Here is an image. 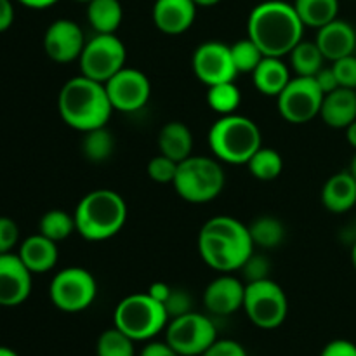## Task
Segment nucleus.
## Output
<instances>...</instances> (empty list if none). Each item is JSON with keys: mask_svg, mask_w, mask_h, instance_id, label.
<instances>
[{"mask_svg": "<svg viewBox=\"0 0 356 356\" xmlns=\"http://www.w3.org/2000/svg\"><path fill=\"white\" fill-rule=\"evenodd\" d=\"M139 356H181V355L177 353V351H174L167 343L152 341V343H148L145 348H143Z\"/></svg>", "mask_w": 356, "mask_h": 356, "instance_id": "obj_43", "label": "nucleus"}, {"mask_svg": "<svg viewBox=\"0 0 356 356\" xmlns=\"http://www.w3.org/2000/svg\"><path fill=\"white\" fill-rule=\"evenodd\" d=\"M243 309L254 325L264 330H273L287 318V296L271 278L252 282L245 285Z\"/></svg>", "mask_w": 356, "mask_h": 356, "instance_id": "obj_9", "label": "nucleus"}, {"mask_svg": "<svg viewBox=\"0 0 356 356\" xmlns=\"http://www.w3.org/2000/svg\"><path fill=\"white\" fill-rule=\"evenodd\" d=\"M127 61V49L115 33H96L86 42L80 54V72L83 76L106 83Z\"/></svg>", "mask_w": 356, "mask_h": 356, "instance_id": "obj_8", "label": "nucleus"}, {"mask_svg": "<svg viewBox=\"0 0 356 356\" xmlns=\"http://www.w3.org/2000/svg\"><path fill=\"white\" fill-rule=\"evenodd\" d=\"M240 101H242V94H240L235 82H222L209 87V106H211L216 113L221 115V117L222 115L235 113L236 108L240 106Z\"/></svg>", "mask_w": 356, "mask_h": 356, "instance_id": "obj_32", "label": "nucleus"}, {"mask_svg": "<svg viewBox=\"0 0 356 356\" xmlns=\"http://www.w3.org/2000/svg\"><path fill=\"white\" fill-rule=\"evenodd\" d=\"M0 356H19V355H17L14 350H10V348L0 346Z\"/></svg>", "mask_w": 356, "mask_h": 356, "instance_id": "obj_49", "label": "nucleus"}, {"mask_svg": "<svg viewBox=\"0 0 356 356\" xmlns=\"http://www.w3.org/2000/svg\"><path fill=\"white\" fill-rule=\"evenodd\" d=\"M245 285L236 277L222 273L207 285L204 292V305L209 313L218 316H228L243 308Z\"/></svg>", "mask_w": 356, "mask_h": 356, "instance_id": "obj_17", "label": "nucleus"}, {"mask_svg": "<svg viewBox=\"0 0 356 356\" xmlns=\"http://www.w3.org/2000/svg\"><path fill=\"white\" fill-rule=\"evenodd\" d=\"M75 2H82V3H89L90 0H75Z\"/></svg>", "mask_w": 356, "mask_h": 356, "instance_id": "obj_52", "label": "nucleus"}, {"mask_svg": "<svg viewBox=\"0 0 356 356\" xmlns=\"http://www.w3.org/2000/svg\"><path fill=\"white\" fill-rule=\"evenodd\" d=\"M87 19L96 33H115L124 19L120 0H90L87 3Z\"/></svg>", "mask_w": 356, "mask_h": 356, "instance_id": "obj_25", "label": "nucleus"}, {"mask_svg": "<svg viewBox=\"0 0 356 356\" xmlns=\"http://www.w3.org/2000/svg\"><path fill=\"white\" fill-rule=\"evenodd\" d=\"M247 31L264 56L284 58L302 40L305 24L294 3L266 0L252 9L247 21Z\"/></svg>", "mask_w": 356, "mask_h": 356, "instance_id": "obj_2", "label": "nucleus"}, {"mask_svg": "<svg viewBox=\"0 0 356 356\" xmlns=\"http://www.w3.org/2000/svg\"><path fill=\"white\" fill-rule=\"evenodd\" d=\"M86 42L80 24L72 19L52 21L44 35L45 54L56 63H72L79 59Z\"/></svg>", "mask_w": 356, "mask_h": 356, "instance_id": "obj_15", "label": "nucleus"}, {"mask_svg": "<svg viewBox=\"0 0 356 356\" xmlns=\"http://www.w3.org/2000/svg\"><path fill=\"white\" fill-rule=\"evenodd\" d=\"M238 271H242L247 284H252V282H259V280H266V278H270L271 264L266 256H261V254L252 252V256L243 263V266L240 268Z\"/></svg>", "mask_w": 356, "mask_h": 356, "instance_id": "obj_36", "label": "nucleus"}, {"mask_svg": "<svg viewBox=\"0 0 356 356\" xmlns=\"http://www.w3.org/2000/svg\"><path fill=\"white\" fill-rule=\"evenodd\" d=\"M323 207L334 214H344L356 205V181L350 170L337 172L322 188Z\"/></svg>", "mask_w": 356, "mask_h": 356, "instance_id": "obj_22", "label": "nucleus"}, {"mask_svg": "<svg viewBox=\"0 0 356 356\" xmlns=\"http://www.w3.org/2000/svg\"><path fill=\"white\" fill-rule=\"evenodd\" d=\"M159 149L174 162H183L193 152V134L183 122H169L160 129Z\"/></svg>", "mask_w": 356, "mask_h": 356, "instance_id": "obj_24", "label": "nucleus"}, {"mask_svg": "<svg viewBox=\"0 0 356 356\" xmlns=\"http://www.w3.org/2000/svg\"><path fill=\"white\" fill-rule=\"evenodd\" d=\"M17 256L31 273H47L58 263L59 252L56 242L37 233L21 242Z\"/></svg>", "mask_w": 356, "mask_h": 356, "instance_id": "obj_21", "label": "nucleus"}, {"mask_svg": "<svg viewBox=\"0 0 356 356\" xmlns=\"http://www.w3.org/2000/svg\"><path fill=\"white\" fill-rule=\"evenodd\" d=\"M163 306H165V312L167 315H169V320L193 312V309H191L190 294H188L186 291H183V289H172L169 298H167V301L163 302Z\"/></svg>", "mask_w": 356, "mask_h": 356, "instance_id": "obj_38", "label": "nucleus"}, {"mask_svg": "<svg viewBox=\"0 0 356 356\" xmlns=\"http://www.w3.org/2000/svg\"><path fill=\"white\" fill-rule=\"evenodd\" d=\"M351 263H353V268L356 271V240H355L353 247H351Z\"/></svg>", "mask_w": 356, "mask_h": 356, "instance_id": "obj_51", "label": "nucleus"}, {"mask_svg": "<svg viewBox=\"0 0 356 356\" xmlns=\"http://www.w3.org/2000/svg\"><path fill=\"white\" fill-rule=\"evenodd\" d=\"M229 49H232V58L238 73H252L264 58L263 51L249 37L235 42L233 45H229Z\"/></svg>", "mask_w": 356, "mask_h": 356, "instance_id": "obj_34", "label": "nucleus"}, {"mask_svg": "<svg viewBox=\"0 0 356 356\" xmlns=\"http://www.w3.org/2000/svg\"><path fill=\"white\" fill-rule=\"evenodd\" d=\"M31 275L17 254H0V306L23 305L31 294Z\"/></svg>", "mask_w": 356, "mask_h": 356, "instance_id": "obj_16", "label": "nucleus"}, {"mask_svg": "<svg viewBox=\"0 0 356 356\" xmlns=\"http://www.w3.org/2000/svg\"><path fill=\"white\" fill-rule=\"evenodd\" d=\"M315 80L323 94L332 92V90H336L337 87H339V82H337V76L336 73H334L332 66H323V68L315 75Z\"/></svg>", "mask_w": 356, "mask_h": 356, "instance_id": "obj_42", "label": "nucleus"}, {"mask_svg": "<svg viewBox=\"0 0 356 356\" xmlns=\"http://www.w3.org/2000/svg\"><path fill=\"white\" fill-rule=\"evenodd\" d=\"M115 139L113 134L106 127L94 129V131L83 132L82 153L89 162L103 163L113 155Z\"/></svg>", "mask_w": 356, "mask_h": 356, "instance_id": "obj_29", "label": "nucleus"}, {"mask_svg": "<svg viewBox=\"0 0 356 356\" xmlns=\"http://www.w3.org/2000/svg\"><path fill=\"white\" fill-rule=\"evenodd\" d=\"M117 329L134 341H149L159 336L169 323L165 306L153 299L148 292L131 294L122 299L113 313Z\"/></svg>", "mask_w": 356, "mask_h": 356, "instance_id": "obj_7", "label": "nucleus"}, {"mask_svg": "<svg viewBox=\"0 0 356 356\" xmlns=\"http://www.w3.org/2000/svg\"><path fill=\"white\" fill-rule=\"evenodd\" d=\"M254 86L261 94L270 97H278L282 90L291 82V70L282 61V58L264 56L263 61L252 72Z\"/></svg>", "mask_w": 356, "mask_h": 356, "instance_id": "obj_23", "label": "nucleus"}, {"mask_svg": "<svg viewBox=\"0 0 356 356\" xmlns=\"http://www.w3.org/2000/svg\"><path fill=\"white\" fill-rule=\"evenodd\" d=\"M181 356H184V355H181Z\"/></svg>", "mask_w": 356, "mask_h": 356, "instance_id": "obj_53", "label": "nucleus"}, {"mask_svg": "<svg viewBox=\"0 0 356 356\" xmlns=\"http://www.w3.org/2000/svg\"><path fill=\"white\" fill-rule=\"evenodd\" d=\"M14 23V6L10 0H0V33Z\"/></svg>", "mask_w": 356, "mask_h": 356, "instance_id": "obj_44", "label": "nucleus"}, {"mask_svg": "<svg viewBox=\"0 0 356 356\" xmlns=\"http://www.w3.org/2000/svg\"><path fill=\"white\" fill-rule=\"evenodd\" d=\"M225 181V170L218 159L191 155L179 162L172 186L183 200L207 204L221 195Z\"/></svg>", "mask_w": 356, "mask_h": 356, "instance_id": "obj_6", "label": "nucleus"}, {"mask_svg": "<svg viewBox=\"0 0 356 356\" xmlns=\"http://www.w3.org/2000/svg\"><path fill=\"white\" fill-rule=\"evenodd\" d=\"M323 96L315 76H294L277 97L278 111L289 124H308L320 117Z\"/></svg>", "mask_w": 356, "mask_h": 356, "instance_id": "obj_12", "label": "nucleus"}, {"mask_svg": "<svg viewBox=\"0 0 356 356\" xmlns=\"http://www.w3.org/2000/svg\"><path fill=\"white\" fill-rule=\"evenodd\" d=\"M346 139L348 143H350V145L356 149V120L346 127Z\"/></svg>", "mask_w": 356, "mask_h": 356, "instance_id": "obj_47", "label": "nucleus"}, {"mask_svg": "<svg viewBox=\"0 0 356 356\" xmlns=\"http://www.w3.org/2000/svg\"><path fill=\"white\" fill-rule=\"evenodd\" d=\"M202 356H247V351L236 341L216 339Z\"/></svg>", "mask_w": 356, "mask_h": 356, "instance_id": "obj_40", "label": "nucleus"}, {"mask_svg": "<svg viewBox=\"0 0 356 356\" xmlns=\"http://www.w3.org/2000/svg\"><path fill=\"white\" fill-rule=\"evenodd\" d=\"M294 9L298 10L305 26L318 30L337 19L339 0H294Z\"/></svg>", "mask_w": 356, "mask_h": 356, "instance_id": "obj_26", "label": "nucleus"}, {"mask_svg": "<svg viewBox=\"0 0 356 356\" xmlns=\"http://www.w3.org/2000/svg\"><path fill=\"white\" fill-rule=\"evenodd\" d=\"M73 232H76L75 216H70L61 209H52V211L45 212L38 222V233L56 243L68 238Z\"/></svg>", "mask_w": 356, "mask_h": 356, "instance_id": "obj_30", "label": "nucleus"}, {"mask_svg": "<svg viewBox=\"0 0 356 356\" xmlns=\"http://www.w3.org/2000/svg\"><path fill=\"white\" fill-rule=\"evenodd\" d=\"M334 73L337 76L339 87L356 90V54H350L332 63Z\"/></svg>", "mask_w": 356, "mask_h": 356, "instance_id": "obj_37", "label": "nucleus"}, {"mask_svg": "<svg viewBox=\"0 0 356 356\" xmlns=\"http://www.w3.org/2000/svg\"><path fill=\"white\" fill-rule=\"evenodd\" d=\"M320 356H356V344L346 339H334L323 348Z\"/></svg>", "mask_w": 356, "mask_h": 356, "instance_id": "obj_41", "label": "nucleus"}, {"mask_svg": "<svg viewBox=\"0 0 356 356\" xmlns=\"http://www.w3.org/2000/svg\"><path fill=\"white\" fill-rule=\"evenodd\" d=\"M19 242V228L16 221L6 216H0V254L13 252Z\"/></svg>", "mask_w": 356, "mask_h": 356, "instance_id": "obj_39", "label": "nucleus"}, {"mask_svg": "<svg viewBox=\"0 0 356 356\" xmlns=\"http://www.w3.org/2000/svg\"><path fill=\"white\" fill-rule=\"evenodd\" d=\"M76 232L89 242H103L117 235L127 221V204L117 191H89L75 209Z\"/></svg>", "mask_w": 356, "mask_h": 356, "instance_id": "obj_4", "label": "nucleus"}, {"mask_svg": "<svg viewBox=\"0 0 356 356\" xmlns=\"http://www.w3.org/2000/svg\"><path fill=\"white\" fill-rule=\"evenodd\" d=\"M191 66L197 79L207 87L222 82H235L238 75L229 45L216 40L198 45L191 58Z\"/></svg>", "mask_w": 356, "mask_h": 356, "instance_id": "obj_14", "label": "nucleus"}, {"mask_svg": "<svg viewBox=\"0 0 356 356\" xmlns=\"http://www.w3.org/2000/svg\"><path fill=\"white\" fill-rule=\"evenodd\" d=\"M320 118L332 129H346L356 120V90L337 87L323 96Z\"/></svg>", "mask_w": 356, "mask_h": 356, "instance_id": "obj_20", "label": "nucleus"}, {"mask_svg": "<svg viewBox=\"0 0 356 356\" xmlns=\"http://www.w3.org/2000/svg\"><path fill=\"white\" fill-rule=\"evenodd\" d=\"M19 3H23L24 7H30V9H45V7L54 6L58 0H17Z\"/></svg>", "mask_w": 356, "mask_h": 356, "instance_id": "obj_46", "label": "nucleus"}, {"mask_svg": "<svg viewBox=\"0 0 356 356\" xmlns=\"http://www.w3.org/2000/svg\"><path fill=\"white\" fill-rule=\"evenodd\" d=\"M291 66L298 76H315L323 68L322 51L318 49L316 42L301 40L291 51Z\"/></svg>", "mask_w": 356, "mask_h": 356, "instance_id": "obj_27", "label": "nucleus"}, {"mask_svg": "<svg viewBox=\"0 0 356 356\" xmlns=\"http://www.w3.org/2000/svg\"><path fill=\"white\" fill-rule=\"evenodd\" d=\"M58 108L63 122L80 132L106 127L113 106L104 83L87 76H73L61 87Z\"/></svg>", "mask_w": 356, "mask_h": 356, "instance_id": "obj_3", "label": "nucleus"}, {"mask_svg": "<svg viewBox=\"0 0 356 356\" xmlns=\"http://www.w3.org/2000/svg\"><path fill=\"white\" fill-rule=\"evenodd\" d=\"M202 261L219 273H233L243 266L254 252L249 226L232 216L211 218L198 233Z\"/></svg>", "mask_w": 356, "mask_h": 356, "instance_id": "obj_1", "label": "nucleus"}, {"mask_svg": "<svg viewBox=\"0 0 356 356\" xmlns=\"http://www.w3.org/2000/svg\"><path fill=\"white\" fill-rule=\"evenodd\" d=\"M170 291H172V287H170V285H167L165 282H155V284H152L148 287V294L152 296L153 299H156L159 302H162V305L167 301Z\"/></svg>", "mask_w": 356, "mask_h": 356, "instance_id": "obj_45", "label": "nucleus"}, {"mask_svg": "<svg viewBox=\"0 0 356 356\" xmlns=\"http://www.w3.org/2000/svg\"><path fill=\"white\" fill-rule=\"evenodd\" d=\"M216 339V325L202 313L190 312L170 318L165 327V343L184 356H202Z\"/></svg>", "mask_w": 356, "mask_h": 356, "instance_id": "obj_11", "label": "nucleus"}, {"mask_svg": "<svg viewBox=\"0 0 356 356\" xmlns=\"http://www.w3.org/2000/svg\"><path fill=\"white\" fill-rule=\"evenodd\" d=\"M249 233L254 247H263V249H275L285 238L284 225L273 216H261L254 219L252 225L249 226Z\"/></svg>", "mask_w": 356, "mask_h": 356, "instance_id": "obj_28", "label": "nucleus"}, {"mask_svg": "<svg viewBox=\"0 0 356 356\" xmlns=\"http://www.w3.org/2000/svg\"><path fill=\"white\" fill-rule=\"evenodd\" d=\"M177 165H179V163L174 162L172 159H169V156L160 153V155L153 156V159L149 160L148 165H146V172H148L149 179L155 181V183L172 184L177 172Z\"/></svg>", "mask_w": 356, "mask_h": 356, "instance_id": "obj_35", "label": "nucleus"}, {"mask_svg": "<svg viewBox=\"0 0 356 356\" xmlns=\"http://www.w3.org/2000/svg\"><path fill=\"white\" fill-rule=\"evenodd\" d=\"M250 174L259 181H273L277 179L284 169V160L280 153L273 148H264L261 146L250 160L247 162Z\"/></svg>", "mask_w": 356, "mask_h": 356, "instance_id": "obj_31", "label": "nucleus"}, {"mask_svg": "<svg viewBox=\"0 0 356 356\" xmlns=\"http://www.w3.org/2000/svg\"><path fill=\"white\" fill-rule=\"evenodd\" d=\"M134 339L122 332L120 329L104 330L96 343V355L97 356H136Z\"/></svg>", "mask_w": 356, "mask_h": 356, "instance_id": "obj_33", "label": "nucleus"}, {"mask_svg": "<svg viewBox=\"0 0 356 356\" xmlns=\"http://www.w3.org/2000/svg\"><path fill=\"white\" fill-rule=\"evenodd\" d=\"M97 296V284L92 273L83 268H65L54 275L49 285V298L65 313H80L89 308Z\"/></svg>", "mask_w": 356, "mask_h": 356, "instance_id": "obj_10", "label": "nucleus"}, {"mask_svg": "<svg viewBox=\"0 0 356 356\" xmlns=\"http://www.w3.org/2000/svg\"><path fill=\"white\" fill-rule=\"evenodd\" d=\"M209 146L219 162L242 165L263 146V136L254 120L243 115H222L209 131Z\"/></svg>", "mask_w": 356, "mask_h": 356, "instance_id": "obj_5", "label": "nucleus"}, {"mask_svg": "<svg viewBox=\"0 0 356 356\" xmlns=\"http://www.w3.org/2000/svg\"><path fill=\"white\" fill-rule=\"evenodd\" d=\"M193 0H156L153 6V23L162 33L181 35L190 30L197 17Z\"/></svg>", "mask_w": 356, "mask_h": 356, "instance_id": "obj_19", "label": "nucleus"}, {"mask_svg": "<svg viewBox=\"0 0 356 356\" xmlns=\"http://www.w3.org/2000/svg\"><path fill=\"white\" fill-rule=\"evenodd\" d=\"M106 92L113 110L122 113H134L146 106L152 96V83L148 76L136 68H122L106 83Z\"/></svg>", "mask_w": 356, "mask_h": 356, "instance_id": "obj_13", "label": "nucleus"}, {"mask_svg": "<svg viewBox=\"0 0 356 356\" xmlns=\"http://www.w3.org/2000/svg\"><path fill=\"white\" fill-rule=\"evenodd\" d=\"M316 45L322 51L323 58L337 61L341 58L356 52V30L353 24L344 19H334L325 26L316 30Z\"/></svg>", "mask_w": 356, "mask_h": 356, "instance_id": "obj_18", "label": "nucleus"}, {"mask_svg": "<svg viewBox=\"0 0 356 356\" xmlns=\"http://www.w3.org/2000/svg\"><path fill=\"white\" fill-rule=\"evenodd\" d=\"M193 2L202 7H211V6H216V3H219L221 0H193Z\"/></svg>", "mask_w": 356, "mask_h": 356, "instance_id": "obj_48", "label": "nucleus"}, {"mask_svg": "<svg viewBox=\"0 0 356 356\" xmlns=\"http://www.w3.org/2000/svg\"><path fill=\"white\" fill-rule=\"evenodd\" d=\"M350 174H351V176L355 177V181H356V153L353 155V159H351V163H350Z\"/></svg>", "mask_w": 356, "mask_h": 356, "instance_id": "obj_50", "label": "nucleus"}]
</instances>
